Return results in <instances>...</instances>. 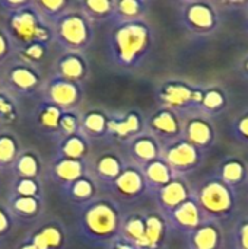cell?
<instances>
[{
  "label": "cell",
  "instance_id": "7c38bea8",
  "mask_svg": "<svg viewBox=\"0 0 248 249\" xmlns=\"http://www.w3.org/2000/svg\"><path fill=\"white\" fill-rule=\"evenodd\" d=\"M183 137L206 153L216 143L218 131L212 118L206 117L202 112H197L184 118Z\"/></svg>",
  "mask_w": 248,
  "mask_h": 249
},
{
  "label": "cell",
  "instance_id": "836d02e7",
  "mask_svg": "<svg viewBox=\"0 0 248 249\" xmlns=\"http://www.w3.org/2000/svg\"><path fill=\"white\" fill-rule=\"evenodd\" d=\"M12 168L18 178H38L41 171V160L34 150H23L19 153Z\"/></svg>",
  "mask_w": 248,
  "mask_h": 249
},
{
  "label": "cell",
  "instance_id": "5bb4252c",
  "mask_svg": "<svg viewBox=\"0 0 248 249\" xmlns=\"http://www.w3.org/2000/svg\"><path fill=\"white\" fill-rule=\"evenodd\" d=\"M146 130L145 118L137 111H127L121 114L108 115L107 136L115 137L123 143H129Z\"/></svg>",
  "mask_w": 248,
  "mask_h": 249
},
{
  "label": "cell",
  "instance_id": "30bf717a",
  "mask_svg": "<svg viewBox=\"0 0 248 249\" xmlns=\"http://www.w3.org/2000/svg\"><path fill=\"white\" fill-rule=\"evenodd\" d=\"M146 131L153 136L161 146H167L183 137L184 120L167 108H158L145 120Z\"/></svg>",
  "mask_w": 248,
  "mask_h": 249
},
{
  "label": "cell",
  "instance_id": "4fadbf2b",
  "mask_svg": "<svg viewBox=\"0 0 248 249\" xmlns=\"http://www.w3.org/2000/svg\"><path fill=\"white\" fill-rule=\"evenodd\" d=\"M155 197L156 206L159 212L165 216L171 212H174L177 207L193 198L194 190L190 187L187 178L183 177H175L168 185H165L162 190L156 191L152 194Z\"/></svg>",
  "mask_w": 248,
  "mask_h": 249
},
{
  "label": "cell",
  "instance_id": "5b68a950",
  "mask_svg": "<svg viewBox=\"0 0 248 249\" xmlns=\"http://www.w3.org/2000/svg\"><path fill=\"white\" fill-rule=\"evenodd\" d=\"M194 200L208 220L221 225L232 219L238 206L237 191L225 185L216 175L208 178L194 190Z\"/></svg>",
  "mask_w": 248,
  "mask_h": 249
},
{
  "label": "cell",
  "instance_id": "60d3db41",
  "mask_svg": "<svg viewBox=\"0 0 248 249\" xmlns=\"http://www.w3.org/2000/svg\"><path fill=\"white\" fill-rule=\"evenodd\" d=\"M18 117L16 104L7 92L0 90V124H10Z\"/></svg>",
  "mask_w": 248,
  "mask_h": 249
},
{
  "label": "cell",
  "instance_id": "8d00e7d4",
  "mask_svg": "<svg viewBox=\"0 0 248 249\" xmlns=\"http://www.w3.org/2000/svg\"><path fill=\"white\" fill-rule=\"evenodd\" d=\"M34 6L38 9V12L47 22L53 23L69 10L70 3L66 0H38L34 1Z\"/></svg>",
  "mask_w": 248,
  "mask_h": 249
},
{
  "label": "cell",
  "instance_id": "52a82bcc",
  "mask_svg": "<svg viewBox=\"0 0 248 249\" xmlns=\"http://www.w3.org/2000/svg\"><path fill=\"white\" fill-rule=\"evenodd\" d=\"M54 41H57L66 53H82L94 41V23L79 10H67L51 23Z\"/></svg>",
  "mask_w": 248,
  "mask_h": 249
},
{
  "label": "cell",
  "instance_id": "74e56055",
  "mask_svg": "<svg viewBox=\"0 0 248 249\" xmlns=\"http://www.w3.org/2000/svg\"><path fill=\"white\" fill-rule=\"evenodd\" d=\"M42 187L38 178H18L12 194L13 196H20V197H34V198H41Z\"/></svg>",
  "mask_w": 248,
  "mask_h": 249
},
{
  "label": "cell",
  "instance_id": "f35d334b",
  "mask_svg": "<svg viewBox=\"0 0 248 249\" xmlns=\"http://www.w3.org/2000/svg\"><path fill=\"white\" fill-rule=\"evenodd\" d=\"M48 51V45L44 44H31L26 45L20 50H18V55L20 57V61L25 64H29L32 67H35L37 64H39Z\"/></svg>",
  "mask_w": 248,
  "mask_h": 249
},
{
  "label": "cell",
  "instance_id": "bcb514c9",
  "mask_svg": "<svg viewBox=\"0 0 248 249\" xmlns=\"http://www.w3.org/2000/svg\"><path fill=\"white\" fill-rule=\"evenodd\" d=\"M107 249H137V247L134 245V244H132V242H129V241H126V239H123L121 236L120 238H117L115 241H113Z\"/></svg>",
  "mask_w": 248,
  "mask_h": 249
},
{
  "label": "cell",
  "instance_id": "7402d4cb",
  "mask_svg": "<svg viewBox=\"0 0 248 249\" xmlns=\"http://www.w3.org/2000/svg\"><path fill=\"white\" fill-rule=\"evenodd\" d=\"M86 175V166L85 160H72L66 158H56L53 160L51 168V178L53 181L60 187L66 188L76 179Z\"/></svg>",
  "mask_w": 248,
  "mask_h": 249
},
{
  "label": "cell",
  "instance_id": "1f68e13d",
  "mask_svg": "<svg viewBox=\"0 0 248 249\" xmlns=\"http://www.w3.org/2000/svg\"><path fill=\"white\" fill-rule=\"evenodd\" d=\"M63 112L64 111L61 108H58L50 102L42 101V104L38 107L37 115H35L38 127L44 133H48V134L58 133V125H60V120H61Z\"/></svg>",
  "mask_w": 248,
  "mask_h": 249
},
{
  "label": "cell",
  "instance_id": "6da1fadb",
  "mask_svg": "<svg viewBox=\"0 0 248 249\" xmlns=\"http://www.w3.org/2000/svg\"><path fill=\"white\" fill-rule=\"evenodd\" d=\"M153 44V29L145 19L117 22L108 35V54L117 67L133 70L146 60Z\"/></svg>",
  "mask_w": 248,
  "mask_h": 249
},
{
  "label": "cell",
  "instance_id": "f6af8a7d",
  "mask_svg": "<svg viewBox=\"0 0 248 249\" xmlns=\"http://www.w3.org/2000/svg\"><path fill=\"white\" fill-rule=\"evenodd\" d=\"M15 45L9 36V34L6 32V29L0 28V63H3L13 51Z\"/></svg>",
  "mask_w": 248,
  "mask_h": 249
},
{
  "label": "cell",
  "instance_id": "2e32d148",
  "mask_svg": "<svg viewBox=\"0 0 248 249\" xmlns=\"http://www.w3.org/2000/svg\"><path fill=\"white\" fill-rule=\"evenodd\" d=\"M7 83L12 92L19 95H31L42 86V79L37 67L20 61L10 67L7 73Z\"/></svg>",
  "mask_w": 248,
  "mask_h": 249
},
{
  "label": "cell",
  "instance_id": "ac0fdd59",
  "mask_svg": "<svg viewBox=\"0 0 248 249\" xmlns=\"http://www.w3.org/2000/svg\"><path fill=\"white\" fill-rule=\"evenodd\" d=\"M225 235L222 225L213 220H205L197 229L187 235L189 249H222Z\"/></svg>",
  "mask_w": 248,
  "mask_h": 249
},
{
  "label": "cell",
  "instance_id": "83f0119b",
  "mask_svg": "<svg viewBox=\"0 0 248 249\" xmlns=\"http://www.w3.org/2000/svg\"><path fill=\"white\" fill-rule=\"evenodd\" d=\"M7 209L16 219H23V220H32L37 219L41 213L42 209V201L41 198H34V197H20V196H10Z\"/></svg>",
  "mask_w": 248,
  "mask_h": 249
},
{
  "label": "cell",
  "instance_id": "7a4b0ae2",
  "mask_svg": "<svg viewBox=\"0 0 248 249\" xmlns=\"http://www.w3.org/2000/svg\"><path fill=\"white\" fill-rule=\"evenodd\" d=\"M123 214L114 198H95L80 206L76 220L79 238L91 247H108L120 238Z\"/></svg>",
  "mask_w": 248,
  "mask_h": 249
},
{
  "label": "cell",
  "instance_id": "484cf974",
  "mask_svg": "<svg viewBox=\"0 0 248 249\" xmlns=\"http://www.w3.org/2000/svg\"><path fill=\"white\" fill-rule=\"evenodd\" d=\"M61 193L69 201H72L77 206H85V204L91 203L92 200H95L96 184L92 177L85 175V177L76 179L75 182H72L70 185H67L66 188H61Z\"/></svg>",
  "mask_w": 248,
  "mask_h": 249
},
{
  "label": "cell",
  "instance_id": "603a6c76",
  "mask_svg": "<svg viewBox=\"0 0 248 249\" xmlns=\"http://www.w3.org/2000/svg\"><path fill=\"white\" fill-rule=\"evenodd\" d=\"M140 169L143 172L149 194H155L156 191L162 190L165 185H168L177 177L172 172V169L161 158L142 166Z\"/></svg>",
  "mask_w": 248,
  "mask_h": 249
},
{
  "label": "cell",
  "instance_id": "ffe728a7",
  "mask_svg": "<svg viewBox=\"0 0 248 249\" xmlns=\"http://www.w3.org/2000/svg\"><path fill=\"white\" fill-rule=\"evenodd\" d=\"M56 74L61 79L82 83L89 71L88 63L82 53H64L57 61H56Z\"/></svg>",
  "mask_w": 248,
  "mask_h": 249
},
{
  "label": "cell",
  "instance_id": "ba28073f",
  "mask_svg": "<svg viewBox=\"0 0 248 249\" xmlns=\"http://www.w3.org/2000/svg\"><path fill=\"white\" fill-rule=\"evenodd\" d=\"M161 159L172 169L177 177L187 178L202 166L205 152L181 137L167 146H162Z\"/></svg>",
  "mask_w": 248,
  "mask_h": 249
},
{
  "label": "cell",
  "instance_id": "7dc6e473",
  "mask_svg": "<svg viewBox=\"0 0 248 249\" xmlns=\"http://www.w3.org/2000/svg\"><path fill=\"white\" fill-rule=\"evenodd\" d=\"M238 71L241 73V76H243L246 80H248V54L241 58V61H240V64H238Z\"/></svg>",
  "mask_w": 248,
  "mask_h": 249
},
{
  "label": "cell",
  "instance_id": "9c48e42d",
  "mask_svg": "<svg viewBox=\"0 0 248 249\" xmlns=\"http://www.w3.org/2000/svg\"><path fill=\"white\" fill-rule=\"evenodd\" d=\"M114 200L134 203L149 194L142 169L134 163H127L115 181L110 184Z\"/></svg>",
  "mask_w": 248,
  "mask_h": 249
},
{
  "label": "cell",
  "instance_id": "4316f807",
  "mask_svg": "<svg viewBox=\"0 0 248 249\" xmlns=\"http://www.w3.org/2000/svg\"><path fill=\"white\" fill-rule=\"evenodd\" d=\"M148 9L149 1L145 0H115L113 23L142 20L146 16Z\"/></svg>",
  "mask_w": 248,
  "mask_h": 249
},
{
  "label": "cell",
  "instance_id": "ab89813d",
  "mask_svg": "<svg viewBox=\"0 0 248 249\" xmlns=\"http://www.w3.org/2000/svg\"><path fill=\"white\" fill-rule=\"evenodd\" d=\"M80 125H82V115H79L75 109L73 111H64L60 120V125H58V133L63 134V137L67 136H73L80 131Z\"/></svg>",
  "mask_w": 248,
  "mask_h": 249
},
{
  "label": "cell",
  "instance_id": "f546056e",
  "mask_svg": "<svg viewBox=\"0 0 248 249\" xmlns=\"http://www.w3.org/2000/svg\"><path fill=\"white\" fill-rule=\"evenodd\" d=\"M115 0H85L79 1V10L92 22H113Z\"/></svg>",
  "mask_w": 248,
  "mask_h": 249
},
{
  "label": "cell",
  "instance_id": "d6986e66",
  "mask_svg": "<svg viewBox=\"0 0 248 249\" xmlns=\"http://www.w3.org/2000/svg\"><path fill=\"white\" fill-rule=\"evenodd\" d=\"M146 229L142 241L136 245L137 249H162L168 232L171 231L165 216L158 210L155 213L145 214Z\"/></svg>",
  "mask_w": 248,
  "mask_h": 249
},
{
  "label": "cell",
  "instance_id": "e575fe53",
  "mask_svg": "<svg viewBox=\"0 0 248 249\" xmlns=\"http://www.w3.org/2000/svg\"><path fill=\"white\" fill-rule=\"evenodd\" d=\"M145 229H146V219L145 214H130L127 217H124L123 220V226H121V238L137 245L143 235H145Z\"/></svg>",
  "mask_w": 248,
  "mask_h": 249
},
{
  "label": "cell",
  "instance_id": "4dcf8cb0",
  "mask_svg": "<svg viewBox=\"0 0 248 249\" xmlns=\"http://www.w3.org/2000/svg\"><path fill=\"white\" fill-rule=\"evenodd\" d=\"M228 105V96L225 92L216 86L208 88L203 90L202 104H200V112L205 114L209 118H213L224 112V109Z\"/></svg>",
  "mask_w": 248,
  "mask_h": 249
},
{
  "label": "cell",
  "instance_id": "c3c4849f",
  "mask_svg": "<svg viewBox=\"0 0 248 249\" xmlns=\"http://www.w3.org/2000/svg\"><path fill=\"white\" fill-rule=\"evenodd\" d=\"M18 249H38V248H37L31 241H28V242H23V244H22V245H20Z\"/></svg>",
  "mask_w": 248,
  "mask_h": 249
},
{
  "label": "cell",
  "instance_id": "b9f144b4",
  "mask_svg": "<svg viewBox=\"0 0 248 249\" xmlns=\"http://www.w3.org/2000/svg\"><path fill=\"white\" fill-rule=\"evenodd\" d=\"M231 134L235 139V142L248 146V109L234 120L231 125Z\"/></svg>",
  "mask_w": 248,
  "mask_h": 249
},
{
  "label": "cell",
  "instance_id": "d4e9b609",
  "mask_svg": "<svg viewBox=\"0 0 248 249\" xmlns=\"http://www.w3.org/2000/svg\"><path fill=\"white\" fill-rule=\"evenodd\" d=\"M126 165L127 163L124 162V159L120 155H117L114 152L102 153L94 163L95 178H98L99 181L110 185L113 181H115L118 178V175L123 172Z\"/></svg>",
  "mask_w": 248,
  "mask_h": 249
},
{
  "label": "cell",
  "instance_id": "44dd1931",
  "mask_svg": "<svg viewBox=\"0 0 248 249\" xmlns=\"http://www.w3.org/2000/svg\"><path fill=\"white\" fill-rule=\"evenodd\" d=\"M66 238L64 226L57 220H51L39 226L29 241L38 249H63L66 245Z\"/></svg>",
  "mask_w": 248,
  "mask_h": 249
},
{
  "label": "cell",
  "instance_id": "d590c367",
  "mask_svg": "<svg viewBox=\"0 0 248 249\" xmlns=\"http://www.w3.org/2000/svg\"><path fill=\"white\" fill-rule=\"evenodd\" d=\"M19 153L20 150L16 136L10 131H1L0 133V169L13 166Z\"/></svg>",
  "mask_w": 248,
  "mask_h": 249
},
{
  "label": "cell",
  "instance_id": "e0dca14e",
  "mask_svg": "<svg viewBox=\"0 0 248 249\" xmlns=\"http://www.w3.org/2000/svg\"><path fill=\"white\" fill-rule=\"evenodd\" d=\"M126 147L129 150L132 163L137 165L139 168L159 159L162 153L161 143L153 136H151L146 130L137 137L132 139L129 143H126Z\"/></svg>",
  "mask_w": 248,
  "mask_h": 249
},
{
  "label": "cell",
  "instance_id": "8992f818",
  "mask_svg": "<svg viewBox=\"0 0 248 249\" xmlns=\"http://www.w3.org/2000/svg\"><path fill=\"white\" fill-rule=\"evenodd\" d=\"M203 88L183 79H167L156 88V99L161 108L175 112L183 120L200 112Z\"/></svg>",
  "mask_w": 248,
  "mask_h": 249
},
{
  "label": "cell",
  "instance_id": "7bdbcfd3",
  "mask_svg": "<svg viewBox=\"0 0 248 249\" xmlns=\"http://www.w3.org/2000/svg\"><path fill=\"white\" fill-rule=\"evenodd\" d=\"M234 249H248V216L241 217L232 229Z\"/></svg>",
  "mask_w": 248,
  "mask_h": 249
},
{
  "label": "cell",
  "instance_id": "681fc988",
  "mask_svg": "<svg viewBox=\"0 0 248 249\" xmlns=\"http://www.w3.org/2000/svg\"><path fill=\"white\" fill-rule=\"evenodd\" d=\"M244 15H246L244 16V26H246V31L248 32V7L244 10Z\"/></svg>",
  "mask_w": 248,
  "mask_h": 249
},
{
  "label": "cell",
  "instance_id": "ee69618b",
  "mask_svg": "<svg viewBox=\"0 0 248 249\" xmlns=\"http://www.w3.org/2000/svg\"><path fill=\"white\" fill-rule=\"evenodd\" d=\"M13 226H15L13 214L7 207L0 206V241L9 236V233L13 231Z\"/></svg>",
  "mask_w": 248,
  "mask_h": 249
},
{
  "label": "cell",
  "instance_id": "9a60e30c",
  "mask_svg": "<svg viewBox=\"0 0 248 249\" xmlns=\"http://www.w3.org/2000/svg\"><path fill=\"white\" fill-rule=\"evenodd\" d=\"M165 219L171 231H177L180 233H184L186 236L191 233L194 229H197L205 220H208L202 213L199 204L196 203L194 196L193 198L177 207L174 212L165 214Z\"/></svg>",
  "mask_w": 248,
  "mask_h": 249
},
{
  "label": "cell",
  "instance_id": "277c9868",
  "mask_svg": "<svg viewBox=\"0 0 248 249\" xmlns=\"http://www.w3.org/2000/svg\"><path fill=\"white\" fill-rule=\"evenodd\" d=\"M177 20L186 34L193 38L208 39L222 25V13L215 1L184 0L177 4Z\"/></svg>",
  "mask_w": 248,
  "mask_h": 249
},
{
  "label": "cell",
  "instance_id": "cb8c5ba5",
  "mask_svg": "<svg viewBox=\"0 0 248 249\" xmlns=\"http://www.w3.org/2000/svg\"><path fill=\"white\" fill-rule=\"evenodd\" d=\"M216 177L229 188L235 190L248 181V166L244 160L237 158H228L221 162Z\"/></svg>",
  "mask_w": 248,
  "mask_h": 249
},
{
  "label": "cell",
  "instance_id": "3957f363",
  "mask_svg": "<svg viewBox=\"0 0 248 249\" xmlns=\"http://www.w3.org/2000/svg\"><path fill=\"white\" fill-rule=\"evenodd\" d=\"M4 29L18 50L31 44L48 45L51 41H54L51 23L42 18L38 9L34 6V1L25 0L20 7L9 12Z\"/></svg>",
  "mask_w": 248,
  "mask_h": 249
},
{
  "label": "cell",
  "instance_id": "d6a6232c",
  "mask_svg": "<svg viewBox=\"0 0 248 249\" xmlns=\"http://www.w3.org/2000/svg\"><path fill=\"white\" fill-rule=\"evenodd\" d=\"M108 128V115L102 111H89L82 115L80 131L85 137H104L107 136Z\"/></svg>",
  "mask_w": 248,
  "mask_h": 249
},
{
  "label": "cell",
  "instance_id": "8fae6325",
  "mask_svg": "<svg viewBox=\"0 0 248 249\" xmlns=\"http://www.w3.org/2000/svg\"><path fill=\"white\" fill-rule=\"evenodd\" d=\"M83 99L82 83L70 82L58 76H53L44 85V101L63 111H73Z\"/></svg>",
  "mask_w": 248,
  "mask_h": 249
},
{
  "label": "cell",
  "instance_id": "f1b7e54d",
  "mask_svg": "<svg viewBox=\"0 0 248 249\" xmlns=\"http://www.w3.org/2000/svg\"><path fill=\"white\" fill-rule=\"evenodd\" d=\"M88 153H89V143L83 136V133L63 137L57 149L58 158H66L72 160H85Z\"/></svg>",
  "mask_w": 248,
  "mask_h": 249
}]
</instances>
